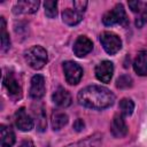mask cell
Here are the masks:
<instances>
[{"label":"cell","instance_id":"6da1fadb","mask_svg":"<svg viewBox=\"0 0 147 147\" xmlns=\"http://www.w3.org/2000/svg\"><path fill=\"white\" fill-rule=\"evenodd\" d=\"M77 99L78 102L84 107L92 109H105L114 103L115 95L107 87L100 85H91L80 90Z\"/></svg>","mask_w":147,"mask_h":147},{"label":"cell","instance_id":"7a4b0ae2","mask_svg":"<svg viewBox=\"0 0 147 147\" xmlns=\"http://www.w3.org/2000/svg\"><path fill=\"white\" fill-rule=\"evenodd\" d=\"M26 63L32 69H41L47 62V52L41 46H32L24 53Z\"/></svg>","mask_w":147,"mask_h":147},{"label":"cell","instance_id":"3957f363","mask_svg":"<svg viewBox=\"0 0 147 147\" xmlns=\"http://www.w3.org/2000/svg\"><path fill=\"white\" fill-rule=\"evenodd\" d=\"M102 22L107 26H110L114 24L126 25L127 24V17H126V13L124 10L123 5L117 3L111 10L107 11L102 17Z\"/></svg>","mask_w":147,"mask_h":147},{"label":"cell","instance_id":"277c9868","mask_svg":"<svg viewBox=\"0 0 147 147\" xmlns=\"http://www.w3.org/2000/svg\"><path fill=\"white\" fill-rule=\"evenodd\" d=\"M100 41L101 45L103 46V49L110 55L116 54L122 47L121 38L114 32H109V31L102 32L100 34Z\"/></svg>","mask_w":147,"mask_h":147},{"label":"cell","instance_id":"5b68a950","mask_svg":"<svg viewBox=\"0 0 147 147\" xmlns=\"http://www.w3.org/2000/svg\"><path fill=\"white\" fill-rule=\"evenodd\" d=\"M63 71L65 76V80L70 85H76L79 83L83 76V69L79 64L74 61H67L63 63Z\"/></svg>","mask_w":147,"mask_h":147},{"label":"cell","instance_id":"8992f818","mask_svg":"<svg viewBox=\"0 0 147 147\" xmlns=\"http://www.w3.org/2000/svg\"><path fill=\"white\" fill-rule=\"evenodd\" d=\"M15 124H16L17 129L23 132H28V131L32 130L33 125H34L33 119L30 117V115H28L25 108H20L15 113Z\"/></svg>","mask_w":147,"mask_h":147},{"label":"cell","instance_id":"52a82bcc","mask_svg":"<svg viewBox=\"0 0 147 147\" xmlns=\"http://www.w3.org/2000/svg\"><path fill=\"white\" fill-rule=\"evenodd\" d=\"M3 85L6 86L10 98H13V99H20L21 98L22 88H21V85L18 84V80L16 79V77L13 72L6 74V76L3 78Z\"/></svg>","mask_w":147,"mask_h":147},{"label":"cell","instance_id":"ba28073f","mask_svg":"<svg viewBox=\"0 0 147 147\" xmlns=\"http://www.w3.org/2000/svg\"><path fill=\"white\" fill-rule=\"evenodd\" d=\"M44 94H45V79L41 75H34L31 79L29 95L34 100H39L44 96Z\"/></svg>","mask_w":147,"mask_h":147},{"label":"cell","instance_id":"9c48e42d","mask_svg":"<svg viewBox=\"0 0 147 147\" xmlns=\"http://www.w3.org/2000/svg\"><path fill=\"white\" fill-rule=\"evenodd\" d=\"M114 72V65L110 61H102L95 67V77L102 82L108 83L110 82Z\"/></svg>","mask_w":147,"mask_h":147},{"label":"cell","instance_id":"30bf717a","mask_svg":"<svg viewBox=\"0 0 147 147\" xmlns=\"http://www.w3.org/2000/svg\"><path fill=\"white\" fill-rule=\"evenodd\" d=\"M72 49H74V53L78 57H83V56L87 55L93 49V44H92V41L87 37L80 36V37H78L76 39Z\"/></svg>","mask_w":147,"mask_h":147},{"label":"cell","instance_id":"8fae6325","mask_svg":"<svg viewBox=\"0 0 147 147\" xmlns=\"http://www.w3.org/2000/svg\"><path fill=\"white\" fill-rule=\"evenodd\" d=\"M110 131L115 138H123L127 134V125H126L122 115L117 114L114 116V118L111 121Z\"/></svg>","mask_w":147,"mask_h":147},{"label":"cell","instance_id":"7c38bea8","mask_svg":"<svg viewBox=\"0 0 147 147\" xmlns=\"http://www.w3.org/2000/svg\"><path fill=\"white\" fill-rule=\"evenodd\" d=\"M39 5L38 0H22L15 5L13 11L15 14H32L38 10Z\"/></svg>","mask_w":147,"mask_h":147},{"label":"cell","instance_id":"4fadbf2b","mask_svg":"<svg viewBox=\"0 0 147 147\" xmlns=\"http://www.w3.org/2000/svg\"><path fill=\"white\" fill-rule=\"evenodd\" d=\"M52 100L57 107L65 108V107L70 106V103H71V95L63 87H59L57 90L54 91V93L52 95Z\"/></svg>","mask_w":147,"mask_h":147},{"label":"cell","instance_id":"5bb4252c","mask_svg":"<svg viewBox=\"0 0 147 147\" xmlns=\"http://www.w3.org/2000/svg\"><path fill=\"white\" fill-rule=\"evenodd\" d=\"M83 14L84 13H82L77 9L67 8L62 11V20L68 25H77L83 20Z\"/></svg>","mask_w":147,"mask_h":147},{"label":"cell","instance_id":"9a60e30c","mask_svg":"<svg viewBox=\"0 0 147 147\" xmlns=\"http://www.w3.org/2000/svg\"><path fill=\"white\" fill-rule=\"evenodd\" d=\"M101 141H102V136L100 133H95L93 136L85 138L84 140H79V141L70 144L65 147H100Z\"/></svg>","mask_w":147,"mask_h":147},{"label":"cell","instance_id":"2e32d148","mask_svg":"<svg viewBox=\"0 0 147 147\" xmlns=\"http://www.w3.org/2000/svg\"><path fill=\"white\" fill-rule=\"evenodd\" d=\"M133 69L139 76L147 75V52H139L133 61Z\"/></svg>","mask_w":147,"mask_h":147},{"label":"cell","instance_id":"e0dca14e","mask_svg":"<svg viewBox=\"0 0 147 147\" xmlns=\"http://www.w3.org/2000/svg\"><path fill=\"white\" fill-rule=\"evenodd\" d=\"M0 137H1L2 147H11L15 144V133L7 125L0 126Z\"/></svg>","mask_w":147,"mask_h":147},{"label":"cell","instance_id":"ac0fdd59","mask_svg":"<svg viewBox=\"0 0 147 147\" xmlns=\"http://www.w3.org/2000/svg\"><path fill=\"white\" fill-rule=\"evenodd\" d=\"M68 123V115L63 111L60 110H55L52 114V127L53 130L57 131L61 130L64 125H67Z\"/></svg>","mask_w":147,"mask_h":147},{"label":"cell","instance_id":"d6986e66","mask_svg":"<svg viewBox=\"0 0 147 147\" xmlns=\"http://www.w3.org/2000/svg\"><path fill=\"white\" fill-rule=\"evenodd\" d=\"M32 111H33V115L36 117V121H37V127L40 132L45 131L46 126H47V122H46V115H45V111H44V108L42 106L40 105H37L32 107Z\"/></svg>","mask_w":147,"mask_h":147},{"label":"cell","instance_id":"ffe728a7","mask_svg":"<svg viewBox=\"0 0 147 147\" xmlns=\"http://www.w3.org/2000/svg\"><path fill=\"white\" fill-rule=\"evenodd\" d=\"M0 22H1V49H2V52H7L10 48V39H9V34L6 31L5 18L1 17Z\"/></svg>","mask_w":147,"mask_h":147},{"label":"cell","instance_id":"44dd1931","mask_svg":"<svg viewBox=\"0 0 147 147\" xmlns=\"http://www.w3.org/2000/svg\"><path fill=\"white\" fill-rule=\"evenodd\" d=\"M119 110H121V115L122 116H130L133 113L134 109V103L131 99H122L119 101Z\"/></svg>","mask_w":147,"mask_h":147},{"label":"cell","instance_id":"7402d4cb","mask_svg":"<svg viewBox=\"0 0 147 147\" xmlns=\"http://www.w3.org/2000/svg\"><path fill=\"white\" fill-rule=\"evenodd\" d=\"M138 14L139 15L136 18V25L137 28H141L147 23V3L146 2H142V6Z\"/></svg>","mask_w":147,"mask_h":147},{"label":"cell","instance_id":"603a6c76","mask_svg":"<svg viewBox=\"0 0 147 147\" xmlns=\"http://www.w3.org/2000/svg\"><path fill=\"white\" fill-rule=\"evenodd\" d=\"M44 7H45V14H46L47 17L54 18L56 16V14H57V9H56L57 2L56 1H53V0L52 1H46L44 3Z\"/></svg>","mask_w":147,"mask_h":147},{"label":"cell","instance_id":"cb8c5ba5","mask_svg":"<svg viewBox=\"0 0 147 147\" xmlns=\"http://www.w3.org/2000/svg\"><path fill=\"white\" fill-rule=\"evenodd\" d=\"M116 86L118 88H127L132 86V78L129 75H122L116 80Z\"/></svg>","mask_w":147,"mask_h":147},{"label":"cell","instance_id":"d4e9b609","mask_svg":"<svg viewBox=\"0 0 147 147\" xmlns=\"http://www.w3.org/2000/svg\"><path fill=\"white\" fill-rule=\"evenodd\" d=\"M74 6H75V9L84 13L85 9H86V6H87V1H83V0H80V1H74Z\"/></svg>","mask_w":147,"mask_h":147},{"label":"cell","instance_id":"484cf974","mask_svg":"<svg viewBox=\"0 0 147 147\" xmlns=\"http://www.w3.org/2000/svg\"><path fill=\"white\" fill-rule=\"evenodd\" d=\"M141 6H142V2L141 1H130L129 2V7L131 8V10L133 13H139Z\"/></svg>","mask_w":147,"mask_h":147},{"label":"cell","instance_id":"4316f807","mask_svg":"<svg viewBox=\"0 0 147 147\" xmlns=\"http://www.w3.org/2000/svg\"><path fill=\"white\" fill-rule=\"evenodd\" d=\"M84 127H85V123H84V121H83L82 118H78V119L75 121V123H74V129H75L77 132L82 131Z\"/></svg>","mask_w":147,"mask_h":147},{"label":"cell","instance_id":"83f0119b","mask_svg":"<svg viewBox=\"0 0 147 147\" xmlns=\"http://www.w3.org/2000/svg\"><path fill=\"white\" fill-rule=\"evenodd\" d=\"M18 147H36V146H34V144L31 140H24V141H22Z\"/></svg>","mask_w":147,"mask_h":147}]
</instances>
